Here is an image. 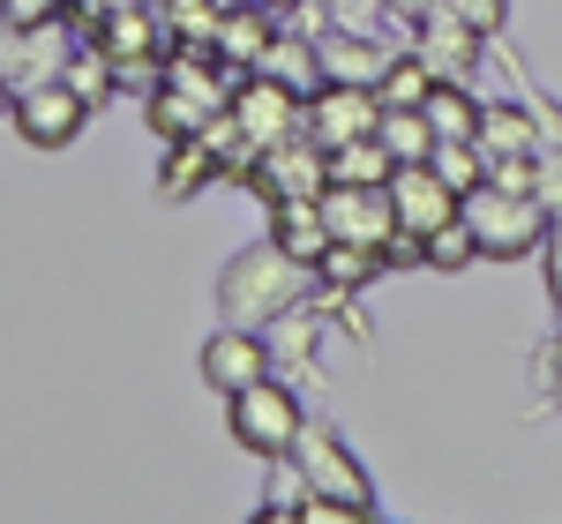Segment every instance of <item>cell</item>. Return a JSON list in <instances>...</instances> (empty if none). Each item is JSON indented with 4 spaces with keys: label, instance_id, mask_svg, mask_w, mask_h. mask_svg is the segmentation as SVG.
I'll use <instances>...</instances> for the list:
<instances>
[{
    "label": "cell",
    "instance_id": "6da1fadb",
    "mask_svg": "<svg viewBox=\"0 0 562 524\" xmlns=\"http://www.w3.org/2000/svg\"><path fill=\"white\" fill-rule=\"evenodd\" d=\"M307 293H315V262L285 255L278 240H256V248H240V255L217 270V307H225V322H240V330H270V322L293 315Z\"/></svg>",
    "mask_w": 562,
    "mask_h": 524
},
{
    "label": "cell",
    "instance_id": "7a4b0ae2",
    "mask_svg": "<svg viewBox=\"0 0 562 524\" xmlns=\"http://www.w3.org/2000/svg\"><path fill=\"white\" fill-rule=\"evenodd\" d=\"M458 218L473 225V240H480V255L487 262H525V255H540L548 248V210L532 203V195H518V187H495V180H480L473 195L458 203Z\"/></svg>",
    "mask_w": 562,
    "mask_h": 524
},
{
    "label": "cell",
    "instance_id": "3957f363",
    "mask_svg": "<svg viewBox=\"0 0 562 524\" xmlns=\"http://www.w3.org/2000/svg\"><path fill=\"white\" fill-rule=\"evenodd\" d=\"M225 428H233V442H240L248 457H262V465H270V457H285V449L301 442L307 420H301V397L285 390V383H270V375H262V383H248V390L225 397Z\"/></svg>",
    "mask_w": 562,
    "mask_h": 524
},
{
    "label": "cell",
    "instance_id": "277c9868",
    "mask_svg": "<svg viewBox=\"0 0 562 524\" xmlns=\"http://www.w3.org/2000/svg\"><path fill=\"white\" fill-rule=\"evenodd\" d=\"M8 121H15V135H23L31 150H68V143L90 128V98L68 83V76H38V83H15Z\"/></svg>",
    "mask_w": 562,
    "mask_h": 524
},
{
    "label": "cell",
    "instance_id": "5b68a950",
    "mask_svg": "<svg viewBox=\"0 0 562 524\" xmlns=\"http://www.w3.org/2000/svg\"><path fill=\"white\" fill-rule=\"evenodd\" d=\"M248 187H256L262 203H285V195H323V187H330V150H323L315 135H285V143L256 150Z\"/></svg>",
    "mask_w": 562,
    "mask_h": 524
},
{
    "label": "cell",
    "instance_id": "8992f818",
    "mask_svg": "<svg viewBox=\"0 0 562 524\" xmlns=\"http://www.w3.org/2000/svg\"><path fill=\"white\" fill-rule=\"evenodd\" d=\"M233 121H240V135L256 143V150H270V143H285V135H301V113H307V98L293 83H278L270 68H256L248 83L233 90V105H225Z\"/></svg>",
    "mask_w": 562,
    "mask_h": 524
},
{
    "label": "cell",
    "instance_id": "52a82bcc",
    "mask_svg": "<svg viewBox=\"0 0 562 524\" xmlns=\"http://www.w3.org/2000/svg\"><path fill=\"white\" fill-rule=\"evenodd\" d=\"M293 457H301V472H307V487H315V494H338V502H352L360 517H375V487H368L360 457H352L330 428H301Z\"/></svg>",
    "mask_w": 562,
    "mask_h": 524
},
{
    "label": "cell",
    "instance_id": "ba28073f",
    "mask_svg": "<svg viewBox=\"0 0 562 524\" xmlns=\"http://www.w3.org/2000/svg\"><path fill=\"white\" fill-rule=\"evenodd\" d=\"M375 121H383V98H375L368 83H323V90H307L301 135H315L323 150H338V143L375 135Z\"/></svg>",
    "mask_w": 562,
    "mask_h": 524
},
{
    "label": "cell",
    "instance_id": "9c48e42d",
    "mask_svg": "<svg viewBox=\"0 0 562 524\" xmlns=\"http://www.w3.org/2000/svg\"><path fill=\"white\" fill-rule=\"evenodd\" d=\"M323 218H330V240H352V248H390V240H397L390 187H352V180H330V187H323Z\"/></svg>",
    "mask_w": 562,
    "mask_h": 524
},
{
    "label": "cell",
    "instance_id": "30bf717a",
    "mask_svg": "<svg viewBox=\"0 0 562 524\" xmlns=\"http://www.w3.org/2000/svg\"><path fill=\"white\" fill-rule=\"evenodd\" d=\"M458 203H465V195L435 173L428 158L390 173V210H397V232H413V240H428L435 225H450V218H458Z\"/></svg>",
    "mask_w": 562,
    "mask_h": 524
},
{
    "label": "cell",
    "instance_id": "8fae6325",
    "mask_svg": "<svg viewBox=\"0 0 562 524\" xmlns=\"http://www.w3.org/2000/svg\"><path fill=\"white\" fill-rule=\"evenodd\" d=\"M413 53L428 60L435 83H465V76L480 68V31L465 23V15L435 8V15H420V23H413Z\"/></svg>",
    "mask_w": 562,
    "mask_h": 524
},
{
    "label": "cell",
    "instance_id": "7c38bea8",
    "mask_svg": "<svg viewBox=\"0 0 562 524\" xmlns=\"http://www.w3.org/2000/svg\"><path fill=\"white\" fill-rule=\"evenodd\" d=\"M270 375V345H262L256 330H240V322H225L211 345H203V383H211L217 397L248 390V383H262Z\"/></svg>",
    "mask_w": 562,
    "mask_h": 524
},
{
    "label": "cell",
    "instance_id": "4fadbf2b",
    "mask_svg": "<svg viewBox=\"0 0 562 524\" xmlns=\"http://www.w3.org/2000/svg\"><path fill=\"white\" fill-rule=\"evenodd\" d=\"M315 53H323V83H368V90L383 83V68L397 60V53L375 45V31H330Z\"/></svg>",
    "mask_w": 562,
    "mask_h": 524
},
{
    "label": "cell",
    "instance_id": "5bb4252c",
    "mask_svg": "<svg viewBox=\"0 0 562 524\" xmlns=\"http://www.w3.org/2000/svg\"><path fill=\"white\" fill-rule=\"evenodd\" d=\"M270 240L285 248V255L315 262L330 248V218H323V195H285V203H270Z\"/></svg>",
    "mask_w": 562,
    "mask_h": 524
},
{
    "label": "cell",
    "instance_id": "9a60e30c",
    "mask_svg": "<svg viewBox=\"0 0 562 524\" xmlns=\"http://www.w3.org/2000/svg\"><path fill=\"white\" fill-rule=\"evenodd\" d=\"M390 262L383 248H352V240H330L323 255H315V285L323 293H352V285H368V277H383Z\"/></svg>",
    "mask_w": 562,
    "mask_h": 524
},
{
    "label": "cell",
    "instance_id": "2e32d148",
    "mask_svg": "<svg viewBox=\"0 0 562 524\" xmlns=\"http://www.w3.org/2000/svg\"><path fill=\"white\" fill-rule=\"evenodd\" d=\"M375 143H383L397 166H420V158H435V128H428V113H420V105H383Z\"/></svg>",
    "mask_w": 562,
    "mask_h": 524
},
{
    "label": "cell",
    "instance_id": "e0dca14e",
    "mask_svg": "<svg viewBox=\"0 0 562 524\" xmlns=\"http://www.w3.org/2000/svg\"><path fill=\"white\" fill-rule=\"evenodd\" d=\"M203 180H217V150L203 143V135H180L173 150H166V173H158V187H166V203H188Z\"/></svg>",
    "mask_w": 562,
    "mask_h": 524
},
{
    "label": "cell",
    "instance_id": "ac0fdd59",
    "mask_svg": "<svg viewBox=\"0 0 562 524\" xmlns=\"http://www.w3.org/2000/svg\"><path fill=\"white\" fill-rule=\"evenodd\" d=\"M473 143L487 150V166H495V158H525V150H532V113H525V105H480Z\"/></svg>",
    "mask_w": 562,
    "mask_h": 524
},
{
    "label": "cell",
    "instance_id": "d6986e66",
    "mask_svg": "<svg viewBox=\"0 0 562 524\" xmlns=\"http://www.w3.org/2000/svg\"><path fill=\"white\" fill-rule=\"evenodd\" d=\"M270 23H262L256 8H233V15H217V38H211V53L217 60H240V68H262V53H270Z\"/></svg>",
    "mask_w": 562,
    "mask_h": 524
},
{
    "label": "cell",
    "instance_id": "ffe728a7",
    "mask_svg": "<svg viewBox=\"0 0 562 524\" xmlns=\"http://www.w3.org/2000/svg\"><path fill=\"white\" fill-rule=\"evenodd\" d=\"M397 173V158H390L375 135H360V143H338L330 150V180H352V187H390Z\"/></svg>",
    "mask_w": 562,
    "mask_h": 524
},
{
    "label": "cell",
    "instance_id": "44dd1931",
    "mask_svg": "<svg viewBox=\"0 0 562 524\" xmlns=\"http://www.w3.org/2000/svg\"><path fill=\"white\" fill-rule=\"evenodd\" d=\"M420 113H428L435 143H450V135H473V128H480V105H473V98H465V83H435V90H428V105H420Z\"/></svg>",
    "mask_w": 562,
    "mask_h": 524
},
{
    "label": "cell",
    "instance_id": "7402d4cb",
    "mask_svg": "<svg viewBox=\"0 0 562 524\" xmlns=\"http://www.w3.org/2000/svg\"><path fill=\"white\" fill-rule=\"evenodd\" d=\"M435 173L450 180V187H458V195H473L480 180H487V150H480L473 135H450V143H435V158H428Z\"/></svg>",
    "mask_w": 562,
    "mask_h": 524
},
{
    "label": "cell",
    "instance_id": "603a6c76",
    "mask_svg": "<svg viewBox=\"0 0 562 524\" xmlns=\"http://www.w3.org/2000/svg\"><path fill=\"white\" fill-rule=\"evenodd\" d=\"M428 90H435L428 60H420V53H397L383 68V83H375V98H383V105H428Z\"/></svg>",
    "mask_w": 562,
    "mask_h": 524
},
{
    "label": "cell",
    "instance_id": "cb8c5ba5",
    "mask_svg": "<svg viewBox=\"0 0 562 524\" xmlns=\"http://www.w3.org/2000/svg\"><path fill=\"white\" fill-rule=\"evenodd\" d=\"M420 262H428V270H465V262H480V240H473V225H465V218L435 225L428 240H420Z\"/></svg>",
    "mask_w": 562,
    "mask_h": 524
},
{
    "label": "cell",
    "instance_id": "d4e9b609",
    "mask_svg": "<svg viewBox=\"0 0 562 524\" xmlns=\"http://www.w3.org/2000/svg\"><path fill=\"white\" fill-rule=\"evenodd\" d=\"M262 68H270V76H278V83H293L307 98V90H323V53H307V45H270V53H262Z\"/></svg>",
    "mask_w": 562,
    "mask_h": 524
},
{
    "label": "cell",
    "instance_id": "484cf974",
    "mask_svg": "<svg viewBox=\"0 0 562 524\" xmlns=\"http://www.w3.org/2000/svg\"><path fill=\"white\" fill-rule=\"evenodd\" d=\"M278 330H285V338L270 345V360H293V367H301V360H307V345H315V322H307L301 307H293V315H278Z\"/></svg>",
    "mask_w": 562,
    "mask_h": 524
},
{
    "label": "cell",
    "instance_id": "4316f807",
    "mask_svg": "<svg viewBox=\"0 0 562 524\" xmlns=\"http://www.w3.org/2000/svg\"><path fill=\"white\" fill-rule=\"evenodd\" d=\"M532 203L562 218V150H540V173H532Z\"/></svg>",
    "mask_w": 562,
    "mask_h": 524
},
{
    "label": "cell",
    "instance_id": "83f0119b",
    "mask_svg": "<svg viewBox=\"0 0 562 524\" xmlns=\"http://www.w3.org/2000/svg\"><path fill=\"white\" fill-rule=\"evenodd\" d=\"M442 8H450V15H465V23H473L480 38H487V31H503V23H510V0H442Z\"/></svg>",
    "mask_w": 562,
    "mask_h": 524
},
{
    "label": "cell",
    "instance_id": "f1b7e54d",
    "mask_svg": "<svg viewBox=\"0 0 562 524\" xmlns=\"http://www.w3.org/2000/svg\"><path fill=\"white\" fill-rule=\"evenodd\" d=\"M53 8H60V0H0V15H8V23H23V31H31V23H45Z\"/></svg>",
    "mask_w": 562,
    "mask_h": 524
},
{
    "label": "cell",
    "instance_id": "f546056e",
    "mask_svg": "<svg viewBox=\"0 0 562 524\" xmlns=\"http://www.w3.org/2000/svg\"><path fill=\"white\" fill-rule=\"evenodd\" d=\"M540 255L555 262V270H548V277H555V307H562V218L548 225V248H540Z\"/></svg>",
    "mask_w": 562,
    "mask_h": 524
},
{
    "label": "cell",
    "instance_id": "4dcf8cb0",
    "mask_svg": "<svg viewBox=\"0 0 562 524\" xmlns=\"http://www.w3.org/2000/svg\"><path fill=\"white\" fill-rule=\"evenodd\" d=\"M390 15H405V23H420V15H435V8H442V0H383Z\"/></svg>",
    "mask_w": 562,
    "mask_h": 524
},
{
    "label": "cell",
    "instance_id": "1f68e13d",
    "mask_svg": "<svg viewBox=\"0 0 562 524\" xmlns=\"http://www.w3.org/2000/svg\"><path fill=\"white\" fill-rule=\"evenodd\" d=\"M548 390H555V405H562V330H555V345H548Z\"/></svg>",
    "mask_w": 562,
    "mask_h": 524
},
{
    "label": "cell",
    "instance_id": "d6a6232c",
    "mask_svg": "<svg viewBox=\"0 0 562 524\" xmlns=\"http://www.w3.org/2000/svg\"><path fill=\"white\" fill-rule=\"evenodd\" d=\"M8 98H15V83H8V76H0V113H8Z\"/></svg>",
    "mask_w": 562,
    "mask_h": 524
},
{
    "label": "cell",
    "instance_id": "836d02e7",
    "mask_svg": "<svg viewBox=\"0 0 562 524\" xmlns=\"http://www.w3.org/2000/svg\"><path fill=\"white\" fill-rule=\"evenodd\" d=\"M293 8H301V0H293Z\"/></svg>",
    "mask_w": 562,
    "mask_h": 524
}]
</instances>
